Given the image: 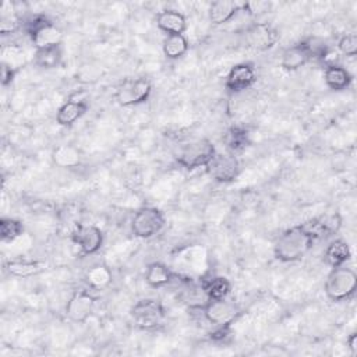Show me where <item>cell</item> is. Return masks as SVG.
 <instances>
[{"label":"cell","instance_id":"obj_1","mask_svg":"<svg viewBox=\"0 0 357 357\" xmlns=\"http://www.w3.org/2000/svg\"><path fill=\"white\" fill-rule=\"evenodd\" d=\"M315 237L304 223L286 229L273 243V255L280 262H296L301 259L314 245Z\"/></svg>","mask_w":357,"mask_h":357},{"label":"cell","instance_id":"obj_2","mask_svg":"<svg viewBox=\"0 0 357 357\" xmlns=\"http://www.w3.org/2000/svg\"><path fill=\"white\" fill-rule=\"evenodd\" d=\"M215 145L206 138H194L190 141L180 142L174 151L173 158L185 170H195L205 167L212 156L215 155Z\"/></svg>","mask_w":357,"mask_h":357},{"label":"cell","instance_id":"obj_3","mask_svg":"<svg viewBox=\"0 0 357 357\" xmlns=\"http://www.w3.org/2000/svg\"><path fill=\"white\" fill-rule=\"evenodd\" d=\"M22 25L35 49L63 43V31L43 14L31 15Z\"/></svg>","mask_w":357,"mask_h":357},{"label":"cell","instance_id":"obj_4","mask_svg":"<svg viewBox=\"0 0 357 357\" xmlns=\"http://www.w3.org/2000/svg\"><path fill=\"white\" fill-rule=\"evenodd\" d=\"M357 289V275L351 268L344 265L332 268L328 273L324 290L326 297L333 303L346 301L354 296Z\"/></svg>","mask_w":357,"mask_h":357},{"label":"cell","instance_id":"obj_5","mask_svg":"<svg viewBox=\"0 0 357 357\" xmlns=\"http://www.w3.org/2000/svg\"><path fill=\"white\" fill-rule=\"evenodd\" d=\"M152 93V84L148 78H126L114 91L116 102L123 107L145 103Z\"/></svg>","mask_w":357,"mask_h":357},{"label":"cell","instance_id":"obj_6","mask_svg":"<svg viewBox=\"0 0 357 357\" xmlns=\"http://www.w3.org/2000/svg\"><path fill=\"white\" fill-rule=\"evenodd\" d=\"M166 225L163 212L155 206L139 208L131 219V231L138 238H151L162 231Z\"/></svg>","mask_w":357,"mask_h":357},{"label":"cell","instance_id":"obj_7","mask_svg":"<svg viewBox=\"0 0 357 357\" xmlns=\"http://www.w3.org/2000/svg\"><path fill=\"white\" fill-rule=\"evenodd\" d=\"M130 314L137 328L142 331H155L163 324L166 310L156 298H142L132 305Z\"/></svg>","mask_w":357,"mask_h":357},{"label":"cell","instance_id":"obj_8","mask_svg":"<svg viewBox=\"0 0 357 357\" xmlns=\"http://www.w3.org/2000/svg\"><path fill=\"white\" fill-rule=\"evenodd\" d=\"M206 173L216 181L222 184L231 183L240 174L241 166L236 155L230 152H215L209 163L205 166Z\"/></svg>","mask_w":357,"mask_h":357},{"label":"cell","instance_id":"obj_9","mask_svg":"<svg viewBox=\"0 0 357 357\" xmlns=\"http://www.w3.org/2000/svg\"><path fill=\"white\" fill-rule=\"evenodd\" d=\"M201 311L204 318L213 326L231 325L241 314V308L227 297L220 300H208L202 305Z\"/></svg>","mask_w":357,"mask_h":357},{"label":"cell","instance_id":"obj_10","mask_svg":"<svg viewBox=\"0 0 357 357\" xmlns=\"http://www.w3.org/2000/svg\"><path fill=\"white\" fill-rule=\"evenodd\" d=\"M96 301L98 297L92 291L86 289L75 290L64 307V314L71 322L84 324L93 314Z\"/></svg>","mask_w":357,"mask_h":357},{"label":"cell","instance_id":"obj_11","mask_svg":"<svg viewBox=\"0 0 357 357\" xmlns=\"http://www.w3.org/2000/svg\"><path fill=\"white\" fill-rule=\"evenodd\" d=\"M278 40L276 29L268 22H254L244 31V42L248 47L265 52L275 46Z\"/></svg>","mask_w":357,"mask_h":357},{"label":"cell","instance_id":"obj_12","mask_svg":"<svg viewBox=\"0 0 357 357\" xmlns=\"http://www.w3.org/2000/svg\"><path fill=\"white\" fill-rule=\"evenodd\" d=\"M71 240L78 245L81 254L92 255L96 254L105 241V234L100 227L95 225H79L71 234Z\"/></svg>","mask_w":357,"mask_h":357},{"label":"cell","instance_id":"obj_13","mask_svg":"<svg viewBox=\"0 0 357 357\" xmlns=\"http://www.w3.org/2000/svg\"><path fill=\"white\" fill-rule=\"evenodd\" d=\"M257 81V73L252 63L243 61L234 64L225 79V86L230 93H240L254 85Z\"/></svg>","mask_w":357,"mask_h":357},{"label":"cell","instance_id":"obj_14","mask_svg":"<svg viewBox=\"0 0 357 357\" xmlns=\"http://www.w3.org/2000/svg\"><path fill=\"white\" fill-rule=\"evenodd\" d=\"M89 109V103L85 99L70 98L56 112V121L61 127L74 126Z\"/></svg>","mask_w":357,"mask_h":357},{"label":"cell","instance_id":"obj_15","mask_svg":"<svg viewBox=\"0 0 357 357\" xmlns=\"http://www.w3.org/2000/svg\"><path fill=\"white\" fill-rule=\"evenodd\" d=\"M156 26L166 35H184L187 29V20L180 11L166 8L158 13Z\"/></svg>","mask_w":357,"mask_h":357},{"label":"cell","instance_id":"obj_16","mask_svg":"<svg viewBox=\"0 0 357 357\" xmlns=\"http://www.w3.org/2000/svg\"><path fill=\"white\" fill-rule=\"evenodd\" d=\"M238 11H243V4L230 0H218L209 4L208 18L213 25H223L234 18Z\"/></svg>","mask_w":357,"mask_h":357},{"label":"cell","instance_id":"obj_17","mask_svg":"<svg viewBox=\"0 0 357 357\" xmlns=\"http://www.w3.org/2000/svg\"><path fill=\"white\" fill-rule=\"evenodd\" d=\"M324 81L326 86L335 92H340L347 89L353 82V75L347 68L340 64H329L325 66L324 70Z\"/></svg>","mask_w":357,"mask_h":357},{"label":"cell","instance_id":"obj_18","mask_svg":"<svg viewBox=\"0 0 357 357\" xmlns=\"http://www.w3.org/2000/svg\"><path fill=\"white\" fill-rule=\"evenodd\" d=\"M177 275L163 262H151L145 269V282L152 289H160L173 282Z\"/></svg>","mask_w":357,"mask_h":357},{"label":"cell","instance_id":"obj_19","mask_svg":"<svg viewBox=\"0 0 357 357\" xmlns=\"http://www.w3.org/2000/svg\"><path fill=\"white\" fill-rule=\"evenodd\" d=\"M4 268L11 276L31 278L43 272L46 265L38 259H10L4 264Z\"/></svg>","mask_w":357,"mask_h":357},{"label":"cell","instance_id":"obj_20","mask_svg":"<svg viewBox=\"0 0 357 357\" xmlns=\"http://www.w3.org/2000/svg\"><path fill=\"white\" fill-rule=\"evenodd\" d=\"M324 258L325 262L332 266V268H337L342 265H346L347 261H350L351 258V250L349 247V244L342 240V238H336L333 241H331L328 244V247L325 248L324 252Z\"/></svg>","mask_w":357,"mask_h":357},{"label":"cell","instance_id":"obj_21","mask_svg":"<svg viewBox=\"0 0 357 357\" xmlns=\"http://www.w3.org/2000/svg\"><path fill=\"white\" fill-rule=\"evenodd\" d=\"M52 160L63 169H73L81 163V152L70 144H60L52 151Z\"/></svg>","mask_w":357,"mask_h":357},{"label":"cell","instance_id":"obj_22","mask_svg":"<svg viewBox=\"0 0 357 357\" xmlns=\"http://www.w3.org/2000/svg\"><path fill=\"white\" fill-rule=\"evenodd\" d=\"M61 60H63V46L61 45L35 49L33 63H35V66H38L40 68H45V70L56 68L61 64Z\"/></svg>","mask_w":357,"mask_h":357},{"label":"cell","instance_id":"obj_23","mask_svg":"<svg viewBox=\"0 0 357 357\" xmlns=\"http://www.w3.org/2000/svg\"><path fill=\"white\" fill-rule=\"evenodd\" d=\"M308 61L311 60L300 43L286 47L280 57V66L286 71H296L304 67Z\"/></svg>","mask_w":357,"mask_h":357},{"label":"cell","instance_id":"obj_24","mask_svg":"<svg viewBox=\"0 0 357 357\" xmlns=\"http://www.w3.org/2000/svg\"><path fill=\"white\" fill-rule=\"evenodd\" d=\"M223 144L227 152L237 155L250 145V134L244 127L233 126L223 135Z\"/></svg>","mask_w":357,"mask_h":357},{"label":"cell","instance_id":"obj_25","mask_svg":"<svg viewBox=\"0 0 357 357\" xmlns=\"http://www.w3.org/2000/svg\"><path fill=\"white\" fill-rule=\"evenodd\" d=\"M113 280V273L105 264H95L85 272V282L92 290H103Z\"/></svg>","mask_w":357,"mask_h":357},{"label":"cell","instance_id":"obj_26","mask_svg":"<svg viewBox=\"0 0 357 357\" xmlns=\"http://www.w3.org/2000/svg\"><path fill=\"white\" fill-rule=\"evenodd\" d=\"M201 287L209 300L226 298L231 291V283L225 276H211L204 279Z\"/></svg>","mask_w":357,"mask_h":357},{"label":"cell","instance_id":"obj_27","mask_svg":"<svg viewBox=\"0 0 357 357\" xmlns=\"http://www.w3.org/2000/svg\"><path fill=\"white\" fill-rule=\"evenodd\" d=\"M188 39L184 35H166L162 42V50L166 59L178 60L188 52Z\"/></svg>","mask_w":357,"mask_h":357},{"label":"cell","instance_id":"obj_28","mask_svg":"<svg viewBox=\"0 0 357 357\" xmlns=\"http://www.w3.org/2000/svg\"><path fill=\"white\" fill-rule=\"evenodd\" d=\"M298 43L303 46V49L308 54L310 60H318V61L324 63L325 59L328 57V54L332 52L328 42L321 36H315V35L307 36L303 40H300Z\"/></svg>","mask_w":357,"mask_h":357},{"label":"cell","instance_id":"obj_29","mask_svg":"<svg viewBox=\"0 0 357 357\" xmlns=\"http://www.w3.org/2000/svg\"><path fill=\"white\" fill-rule=\"evenodd\" d=\"M24 225L21 220L14 218L0 219V237L4 243H14L24 234Z\"/></svg>","mask_w":357,"mask_h":357},{"label":"cell","instance_id":"obj_30","mask_svg":"<svg viewBox=\"0 0 357 357\" xmlns=\"http://www.w3.org/2000/svg\"><path fill=\"white\" fill-rule=\"evenodd\" d=\"M337 50L349 57H354L357 54V35L344 33L337 40Z\"/></svg>","mask_w":357,"mask_h":357},{"label":"cell","instance_id":"obj_31","mask_svg":"<svg viewBox=\"0 0 357 357\" xmlns=\"http://www.w3.org/2000/svg\"><path fill=\"white\" fill-rule=\"evenodd\" d=\"M271 7L269 3L266 1H250V3H243V11H247L250 14H258L268 11Z\"/></svg>","mask_w":357,"mask_h":357},{"label":"cell","instance_id":"obj_32","mask_svg":"<svg viewBox=\"0 0 357 357\" xmlns=\"http://www.w3.org/2000/svg\"><path fill=\"white\" fill-rule=\"evenodd\" d=\"M15 74H17V68H14L6 63H1V84H3V86L10 85L14 81Z\"/></svg>","mask_w":357,"mask_h":357},{"label":"cell","instance_id":"obj_33","mask_svg":"<svg viewBox=\"0 0 357 357\" xmlns=\"http://www.w3.org/2000/svg\"><path fill=\"white\" fill-rule=\"evenodd\" d=\"M347 347L353 356L357 354V332H351L346 339Z\"/></svg>","mask_w":357,"mask_h":357}]
</instances>
